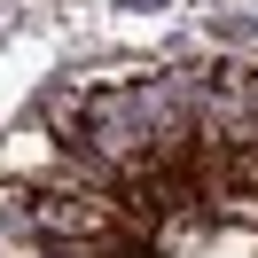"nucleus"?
I'll return each mask as SVG.
<instances>
[{
	"label": "nucleus",
	"mask_w": 258,
	"mask_h": 258,
	"mask_svg": "<svg viewBox=\"0 0 258 258\" xmlns=\"http://www.w3.org/2000/svg\"><path fill=\"white\" fill-rule=\"evenodd\" d=\"M55 258H63V250H55Z\"/></svg>",
	"instance_id": "nucleus-2"
},
{
	"label": "nucleus",
	"mask_w": 258,
	"mask_h": 258,
	"mask_svg": "<svg viewBox=\"0 0 258 258\" xmlns=\"http://www.w3.org/2000/svg\"><path fill=\"white\" fill-rule=\"evenodd\" d=\"M133 8H157V0H133Z\"/></svg>",
	"instance_id": "nucleus-1"
}]
</instances>
